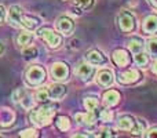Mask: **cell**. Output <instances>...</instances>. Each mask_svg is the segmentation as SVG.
Returning a JSON list of instances; mask_svg holds the SVG:
<instances>
[{"label": "cell", "mask_w": 157, "mask_h": 138, "mask_svg": "<svg viewBox=\"0 0 157 138\" xmlns=\"http://www.w3.org/2000/svg\"><path fill=\"white\" fill-rule=\"evenodd\" d=\"M55 109H57V105H54V104H47V105L30 112L29 119L33 124L39 126V127H43V126H47L50 123L51 117L54 116V113H55Z\"/></svg>", "instance_id": "obj_1"}, {"label": "cell", "mask_w": 157, "mask_h": 138, "mask_svg": "<svg viewBox=\"0 0 157 138\" xmlns=\"http://www.w3.org/2000/svg\"><path fill=\"white\" fill-rule=\"evenodd\" d=\"M25 79L29 86L36 87L46 80V70L40 65H32L25 73Z\"/></svg>", "instance_id": "obj_2"}, {"label": "cell", "mask_w": 157, "mask_h": 138, "mask_svg": "<svg viewBox=\"0 0 157 138\" xmlns=\"http://www.w3.org/2000/svg\"><path fill=\"white\" fill-rule=\"evenodd\" d=\"M37 33L40 37L44 39V41H46L51 49H55V47H58L62 43V37H61L58 33H55L52 29H50V28H41Z\"/></svg>", "instance_id": "obj_3"}, {"label": "cell", "mask_w": 157, "mask_h": 138, "mask_svg": "<svg viewBox=\"0 0 157 138\" xmlns=\"http://www.w3.org/2000/svg\"><path fill=\"white\" fill-rule=\"evenodd\" d=\"M119 25L123 32H131L135 28V19H134V17L130 13L123 11L119 15Z\"/></svg>", "instance_id": "obj_4"}, {"label": "cell", "mask_w": 157, "mask_h": 138, "mask_svg": "<svg viewBox=\"0 0 157 138\" xmlns=\"http://www.w3.org/2000/svg\"><path fill=\"white\" fill-rule=\"evenodd\" d=\"M51 73H52L55 80L63 81V80H66L69 76V68L65 62H55L54 65H52Z\"/></svg>", "instance_id": "obj_5"}, {"label": "cell", "mask_w": 157, "mask_h": 138, "mask_svg": "<svg viewBox=\"0 0 157 138\" xmlns=\"http://www.w3.org/2000/svg\"><path fill=\"white\" fill-rule=\"evenodd\" d=\"M55 26H57V29L59 30L61 33H63V35H71L75 29L73 21H72L71 18H68V17H61V18H58L57 22H55Z\"/></svg>", "instance_id": "obj_6"}, {"label": "cell", "mask_w": 157, "mask_h": 138, "mask_svg": "<svg viewBox=\"0 0 157 138\" xmlns=\"http://www.w3.org/2000/svg\"><path fill=\"white\" fill-rule=\"evenodd\" d=\"M112 58H113V62L116 64L117 66H127V65H130V62H131V58H130V55H128V53L123 49L114 50L113 54H112Z\"/></svg>", "instance_id": "obj_7"}, {"label": "cell", "mask_w": 157, "mask_h": 138, "mask_svg": "<svg viewBox=\"0 0 157 138\" xmlns=\"http://www.w3.org/2000/svg\"><path fill=\"white\" fill-rule=\"evenodd\" d=\"M139 77H141V73L136 69H128L119 75V81L121 84H131V83L138 81Z\"/></svg>", "instance_id": "obj_8"}, {"label": "cell", "mask_w": 157, "mask_h": 138, "mask_svg": "<svg viewBox=\"0 0 157 138\" xmlns=\"http://www.w3.org/2000/svg\"><path fill=\"white\" fill-rule=\"evenodd\" d=\"M142 30L146 35H155L157 33V15H149L144 19Z\"/></svg>", "instance_id": "obj_9"}, {"label": "cell", "mask_w": 157, "mask_h": 138, "mask_svg": "<svg viewBox=\"0 0 157 138\" xmlns=\"http://www.w3.org/2000/svg\"><path fill=\"white\" fill-rule=\"evenodd\" d=\"M76 75L81 79V80L87 81L91 79L92 75H94V68H92L91 65H88V64H80L76 69Z\"/></svg>", "instance_id": "obj_10"}, {"label": "cell", "mask_w": 157, "mask_h": 138, "mask_svg": "<svg viewBox=\"0 0 157 138\" xmlns=\"http://www.w3.org/2000/svg\"><path fill=\"white\" fill-rule=\"evenodd\" d=\"M120 101V93L116 90H108L103 93V104L108 106H114L117 105Z\"/></svg>", "instance_id": "obj_11"}, {"label": "cell", "mask_w": 157, "mask_h": 138, "mask_svg": "<svg viewBox=\"0 0 157 138\" xmlns=\"http://www.w3.org/2000/svg\"><path fill=\"white\" fill-rule=\"evenodd\" d=\"M97 81L103 87H109L112 83H113V73L109 69H103L98 73L97 76Z\"/></svg>", "instance_id": "obj_12"}, {"label": "cell", "mask_w": 157, "mask_h": 138, "mask_svg": "<svg viewBox=\"0 0 157 138\" xmlns=\"http://www.w3.org/2000/svg\"><path fill=\"white\" fill-rule=\"evenodd\" d=\"M47 90H48L50 98H52V100H59V98H62L63 95H65V93H66L65 86H62L61 83L52 84V86H50Z\"/></svg>", "instance_id": "obj_13"}, {"label": "cell", "mask_w": 157, "mask_h": 138, "mask_svg": "<svg viewBox=\"0 0 157 138\" xmlns=\"http://www.w3.org/2000/svg\"><path fill=\"white\" fill-rule=\"evenodd\" d=\"M75 119L80 124H94L95 120H97V116H95L94 111H88V113H76Z\"/></svg>", "instance_id": "obj_14"}, {"label": "cell", "mask_w": 157, "mask_h": 138, "mask_svg": "<svg viewBox=\"0 0 157 138\" xmlns=\"http://www.w3.org/2000/svg\"><path fill=\"white\" fill-rule=\"evenodd\" d=\"M87 61L92 65H101V64H105L106 62V58L101 54L99 51L97 50H91V51L87 54Z\"/></svg>", "instance_id": "obj_15"}, {"label": "cell", "mask_w": 157, "mask_h": 138, "mask_svg": "<svg viewBox=\"0 0 157 138\" xmlns=\"http://www.w3.org/2000/svg\"><path fill=\"white\" fill-rule=\"evenodd\" d=\"M21 8L18 7V6H13V7L10 8V11H8V21L11 22L13 25H21Z\"/></svg>", "instance_id": "obj_16"}, {"label": "cell", "mask_w": 157, "mask_h": 138, "mask_svg": "<svg viewBox=\"0 0 157 138\" xmlns=\"http://www.w3.org/2000/svg\"><path fill=\"white\" fill-rule=\"evenodd\" d=\"M19 22H21L22 26L28 28V29H35L40 24V21L37 18H35V17H26V15H22V14H21V21Z\"/></svg>", "instance_id": "obj_17"}, {"label": "cell", "mask_w": 157, "mask_h": 138, "mask_svg": "<svg viewBox=\"0 0 157 138\" xmlns=\"http://www.w3.org/2000/svg\"><path fill=\"white\" fill-rule=\"evenodd\" d=\"M134 123H135V120L131 116H123V117H120L119 122H117V127H119L120 130H131V128L134 127Z\"/></svg>", "instance_id": "obj_18"}, {"label": "cell", "mask_w": 157, "mask_h": 138, "mask_svg": "<svg viewBox=\"0 0 157 138\" xmlns=\"http://www.w3.org/2000/svg\"><path fill=\"white\" fill-rule=\"evenodd\" d=\"M55 126H57V128L61 131H68L69 127H71V120L66 116H58L57 119H55Z\"/></svg>", "instance_id": "obj_19"}, {"label": "cell", "mask_w": 157, "mask_h": 138, "mask_svg": "<svg viewBox=\"0 0 157 138\" xmlns=\"http://www.w3.org/2000/svg\"><path fill=\"white\" fill-rule=\"evenodd\" d=\"M145 131V123L144 120H135L134 127L131 128V134L132 136H142V133Z\"/></svg>", "instance_id": "obj_20"}, {"label": "cell", "mask_w": 157, "mask_h": 138, "mask_svg": "<svg viewBox=\"0 0 157 138\" xmlns=\"http://www.w3.org/2000/svg\"><path fill=\"white\" fill-rule=\"evenodd\" d=\"M142 49H144V43H142L141 39H132V40L130 41V50L134 53V54L139 53Z\"/></svg>", "instance_id": "obj_21"}, {"label": "cell", "mask_w": 157, "mask_h": 138, "mask_svg": "<svg viewBox=\"0 0 157 138\" xmlns=\"http://www.w3.org/2000/svg\"><path fill=\"white\" fill-rule=\"evenodd\" d=\"M84 106H86L87 111H95V109L98 108V100L95 97L86 98V100H84Z\"/></svg>", "instance_id": "obj_22"}, {"label": "cell", "mask_w": 157, "mask_h": 138, "mask_svg": "<svg viewBox=\"0 0 157 138\" xmlns=\"http://www.w3.org/2000/svg\"><path fill=\"white\" fill-rule=\"evenodd\" d=\"M146 49L152 57L157 58V39H150L146 43Z\"/></svg>", "instance_id": "obj_23"}, {"label": "cell", "mask_w": 157, "mask_h": 138, "mask_svg": "<svg viewBox=\"0 0 157 138\" xmlns=\"http://www.w3.org/2000/svg\"><path fill=\"white\" fill-rule=\"evenodd\" d=\"M17 41H18V44H21V46H28V44L32 41V35L28 33V32H24L18 36Z\"/></svg>", "instance_id": "obj_24"}, {"label": "cell", "mask_w": 157, "mask_h": 138, "mask_svg": "<svg viewBox=\"0 0 157 138\" xmlns=\"http://www.w3.org/2000/svg\"><path fill=\"white\" fill-rule=\"evenodd\" d=\"M147 55L144 54V53H136L135 54V62L138 64V66H142V68H145V66L147 65Z\"/></svg>", "instance_id": "obj_25"}, {"label": "cell", "mask_w": 157, "mask_h": 138, "mask_svg": "<svg viewBox=\"0 0 157 138\" xmlns=\"http://www.w3.org/2000/svg\"><path fill=\"white\" fill-rule=\"evenodd\" d=\"M22 54H24L25 60H33V58L37 57V49L36 47H28L22 51Z\"/></svg>", "instance_id": "obj_26"}, {"label": "cell", "mask_w": 157, "mask_h": 138, "mask_svg": "<svg viewBox=\"0 0 157 138\" xmlns=\"http://www.w3.org/2000/svg\"><path fill=\"white\" fill-rule=\"evenodd\" d=\"M48 98H50V95H48V90L47 89H41L36 93V100H37L39 102H46Z\"/></svg>", "instance_id": "obj_27"}, {"label": "cell", "mask_w": 157, "mask_h": 138, "mask_svg": "<svg viewBox=\"0 0 157 138\" xmlns=\"http://www.w3.org/2000/svg\"><path fill=\"white\" fill-rule=\"evenodd\" d=\"M99 117L103 120V122H112V119H113V115H112L110 111H108V109H103V111H101Z\"/></svg>", "instance_id": "obj_28"}, {"label": "cell", "mask_w": 157, "mask_h": 138, "mask_svg": "<svg viewBox=\"0 0 157 138\" xmlns=\"http://www.w3.org/2000/svg\"><path fill=\"white\" fill-rule=\"evenodd\" d=\"M75 4H76L80 10H84V8H88L92 4V0H75Z\"/></svg>", "instance_id": "obj_29"}, {"label": "cell", "mask_w": 157, "mask_h": 138, "mask_svg": "<svg viewBox=\"0 0 157 138\" xmlns=\"http://www.w3.org/2000/svg\"><path fill=\"white\" fill-rule=\"evenodd\" d=\"M21 137H39V133L35 130V128H28V130H22L19 133Z\"/></svg>", "instance_id": "obj_30"}, {"label": "cell", "mask_w": 157, "mask_h": 138, "mask_svg": "<svg viewBox=\"0 0 157 138\" xmlns=\"http://www.w3.org/2000/svg\"><path fill=\"white\" fill-rule=\"evenodd\" d=\"M22 95H24V90H17V91L13 94V100L15 101V102H17V101H21L22 100Z\"/></svg>", "instance_id": "obj_31"}, {"label": "cell", "mask_w": 157, "mask_h": 138, "mask_svg": "<svg viewBox=\"0 0 157 138\" xmlns=\"http://www.w3.org/2000/svg\"><path fill=\"white\" fill-rule=\"evenodd\" d=\"M102 136H105V137H116V133H114V130H112V128H106V130L103 131Z\"/></svg>", "instance_id": "obj_32"}, {"label": "cell", "mask_w": 157, "mask_h": 138, "mask_svg": "<svg viewBox=\"0 0 157 138\" xmlns=\"http://www.w3.org/2000/svg\"><path fill=\"white\" fill-rule=\"evenodd\" d=\"M146 137H149V138L157 137V128H152V130H149V131L146 133Z\"/></svg>", "instance_id": "obj_33"}, {"label": "cell", "mask_w": 157, "mask_h": 138, "mask_svg": "<svg viewBox=\"0 0 157 138\" xmlns=\"http://www.w3.org/2000/svg\"><path fill=\"white\" fill-rule=\"evenodd\" d=\"M4 15H6V10L0 6V24L3 22V19H4Z\"/></svg>", "instance_id": "obj_34"}, {"label": "cell", "mask_w": 157, "mask_h": 138, "mask_svg": "<svg viewBox=\"0 0 157 138\" xmlns=\"http://www.w3.org/2000/svg\"><path fill=\"white\" fill-rule=\"evenodd\" d=\"M152 69H153V72H155L156 75H157V61H156L155 64H153V68H152Z\"/></svg>", "instance_id": "obj_35"}, {"label": "cell", "mask_w": 157, "mask_h": 138, "mask_svg": "<svg viewBox=\"0 0 157 138\" xmlns=\"http://www.w3.org/2000/svg\"><path fill=\"white\" fill-rule=\"evenodd\" d=\"M150 3H152L153 6H155V7L157 8V0H150Z\"/></svg>", "instance_id": "obj_36"}, {"label": "cell", "mask_w": 157, "mask_h": 138, "mask_svg": "<svg viewBox=\"0 0 157 138\" xmlns=\"http://www.w3.org/2000/svg\"><path fill=\"white\" fill-rule=\"evenodd\" d=\"M3 50H4V47H3V44L0 43V54H2V53H3Z\"/></svg>", "instance_id": "obj_37"}]
</instances>
